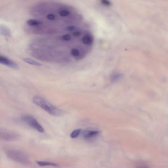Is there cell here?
<instances>
[{"mask_svg":"<svg viewBox=\"0 0 168 168\" xmlns=\"http://www.w3.org/2000/svg\"><path fill=\"white\" fill-rule=\"evenodd\" d=\"M33 101L37 106L52 116H60L62 113L61 110L53 106L41 97L38 96L34 97Z\"/></svg>","mask_w":168,"mask_h":168,"instance_id":"cell-1","label":"cell"},{"mask_svg":"<svg viewBox=\"0 0 168 168\" xmlns=\"http://www.w3.org/2000/svg\"><path fill=\"white\" fill-rule=\"evenodd\" d=\"M4 151L6 155L14 161L24 165L29 164V157L23 151L10 148H7Z\"/></svg>","mask_w":168,"mask_h":168,"instance_id":"cell-2","label":"cell"},{"mask_svg":"<svg viewBox=\"0 0 168 168\" xmlns=\"http://www.w3.org/2000/svg\"><path fill=\"white\" fill-rule=\"evenodd\" d=\"M21 119L24 122L38 132H44V128L33 116L29 115H24L21 117Z\"/></svg>","mask_w":168,"mask_h":168,"instance_id":"cell-3","label":"cell"},{"mask_svg":"<svg viewBox=\"0 0 168 168\" xmlns=\"http://www.w3.org/2000/svg\"><path fill=\"white\" fill-rule=\"evenodd\" d=\"M0 137L3 140L6 141H13L18 140L20 136L16 132L8 129H1Z\"/></svg>","mask_w":168,"mask_h":168,"instance_id":"cell-4","label":"cell"},{"mask_svg":"<svg viewBox=\"0 0 168 168\" xmlns=\"http://www.w3.org/2000/svg\"><path fill=\"white\" fill-rule=\"evenodd\" d=\"M0 63L13 69H17L18 68L17 63L3 56H0Z\"/></svg>","mask_w":168,"mask_h":168,"instance_id":"cell-5","label":"cell"},{"mask_svg":"<svg viewBox=\"0 0 168 168\" xmlns=\"http://www.w3.org/2000/svg\"><path fill=\"white\" fill-rule=\"evenodd\" d=\"M26 24L30 26L39 27L42 24V22L39 19H33L27 20Z\"/></svg>","mask_w":168,"mask_h":168,"instance_id":"cell-6","label":"cell"},{"mask_svg":"<svg viewBox=\"0 0 168 168\" xmlns=\"http://www.w3.org/2000/svg\"><path fill=\"white\" fill-rule=\"evenodd\" d=\"M99 134L98 131H86L83 133V136L86 139H89L96 136Z\"/></svg>","mask_w":168,"mask_h":168,"instance_id":"cell-7","label":"cell"},{"mask_svg":"<svg viewBox=\"0 0 168 168\" xmlns=\"http://www.w3.org/2000/svg\"><path fill=\"white\" fill-rule=\"evenodd\" d=\"M36 163L39 165L40 166H51L54 167H58L59 166L58 164L51 162L40 161H37Z\"/></svg>","mask_w":168,"mask_h":168,"instance_id":"cell-8","label":"cell"},{"mask_svg":"<svg viewBox=\"0 0 168 168\" xmlns=\"http://www.w3.org/2000/svg\"><path fill=\"white\" fill-rule=\"evenodd\" d=\"M23 60L25 62L28 64L36 66H41L42 64L40 63L37 62L35 60H34L29 58H24L23 59Z\"/></svg>","mask_w":168,"mask_h":168,"instance_id":"cell-9","label":"cell"},{"mask_svg":"<svg viewBox=\"0 0 168 168\" xmlns=\"http://www.w3.org/2000/svg\"><path fill=\"white\" fill-rule=\"evenodd\" d=\"M81 132V129H76L73 131L71 135V137L72 138H75L77 137L80 134Z\"/></svg>","mask_w":168,"mask_h":168,"instance_id":"cell-10","label":"cell"},{"mask_svg":"<svg viewBox=\"0 0 168 168\" xmlns=\"http://www.w3.org/2000/svg\"><path fill=\"white\" fill-rule=\"evenodd\" d=\"M62 39L66 41H71L72 39V37L69 34L63 35L61 37Z\"/></svg>","mask_w":168,"mask_h":168,"instance_id":"cell-11","label":"cell"},{"mask_svg":"<svg viewBox=\"0 0 168 168\" xmlns=\"http://www.w3.org/2000/svg\"><path fill=\"white\" fill-rule=\"evenodd\" d=\"M76 29V27L72 25L68 26L66 28V31L70 32L74 31Z\"/></svg>","mask_w":168,"mask_h":168,"instance_id":"cell-12","label":"cell"},{"mask_svg":"<svg viewBox=\"0 0 168 168\" xmlns=\"http://www.w3.org/2000/svg\"><path fill=\"white\" fill-rule=\"evenodd\" d=\"M101 3L105 5L110 6L111 5V3L108 0H100Z\"/></svg>","mask_w":168,"mask_h":168,"instance_id":"cell-13","label":"cell"}]
</instances>
